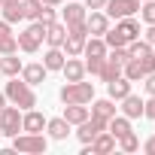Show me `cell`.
I'll use <instances>...</instances> for the list:
<instances>
[{
    "label": "cell",
    "instance_id": "19",
    "mask_svg": "<svg viewBox=\"0 0 155 155\" xmlns=\"http://www.w3.org/2000/svg\"><path fill=\"white\" fill-rule=\"evenodd\" d=\"M46 134L52 137V140H67V134H70V122L61 116V119H46Z\"/></svg>",
    "mask_w": 155,
    "mask_h": 155
},
{
    "label": "cell",
    "instance_id": "35",
    "mask_svg": "<svg viewBox=\"0 0 155 155\" xmlns=\"http://www.w3.org/2000/svg\"><path fill=\"white\" fill-rule=\"evenodd\" d=\"M143 40L155 49V25H146V34H143Z\"/></svg>",
    "mask_w": 155,
    "mask_h": 155
},
{
    "label": "cell",
    "instance_id": "41",
    "mask_svg": "<svg viewBox=\"0 0 155 155\" xmlns=\"http://www.w3.org/2000/svg\"><path fill=\"white\" fill-rule=\"evenodd\" d=\"M0 140H3V131H0Z\"/></svg>",
    "mask_w": 155,
    "mask_h": 155
},
{
    "label": "cell",
    "instance_id": "20",
    "mask_svg": "<svg viewBox=\"0 0 155 155\" xmlns=\"http://www.w3.org/2000/svg\"><path fill=\"white\" fill-rule=\"evenodd\" d=\"M64 37H67V25L64 21H52V25H46V43L49 46H64Z\"/></svg>",
    "mask_w": 155,
    "mask_h": 155
},
{
    "label": "cell",
    "instance_id": "40",
    "mask_svg": "<svg viewBox=\"0 0 155 155\" xmlns=\"http://www.w3.org/2000/svg\"><path fill=\"white\" fill-rule=\"evenodd\" d=\"M0 3H15V0H0Z\"/></svg>",
    "mask_w": 155,
    "mask_h": 155
},
{
    "label": "cell",
    "instance_id": "17",
    "mask_svg": "<svg viewBox=\"0 0 155 155\" xmlns=\"http://www.w3.org/2000/svg\"><path fill=\"white\" fill-rule=\"evenodd\" d=\"M46 76H49V70H46L43 64H25V67H21V79H25L28 85H40V82H46Z\"/></svg>",
    "mask_w": 155,
    "mask_h": 155
},
{
    "label": "cell",
    "instance_id": "10",
    "mask_svg": "<svg viewBox=\"0 0 155 155\" xmlns=\"http://www.w3.org/2000/svg\"><path fill=\"white\" fill-rule=\"evenodd\" d=\"M46 128V116L40 110H21V131H31V134H43Z\"/></svg>",
    "mask_w": 155,
    "mask_h": 155
},
{
    "label": "cell",
    "instance_id": "12",
    "mask_svg": "<svg viewBox=\"0 0 155 155\" xmlns=\"http://www.w3.org/2000/svg\"><path fill=\"white\" fill-rule=\"evenodd\" d=\"M61 73H64L67 82H79V79H85V61H79V58H67L64 67H61Z\"/></svg>",
    "mask_w": 155,
    "mask_h": 155
},
{
    "label": "cell",
    "instance_id": "21",
    "mask_svg": "<svg viewBox=\"0 0 155 155\" xmlns=\"http://www.w3.org/2000/svg\"><path fill=\"white\" fill-rule=\"evenodd\" d=\"M64 61H67V55H64V49H58V46H49V52L43 55V67H46L49 73H52V70H61Z\"/></svg>",
    "mask_w": 155,
    "mask_h": 155
},
{
    "label": "cell",
    "instance_id": "4",
    "mask_svg": "<svg viewBox=\"0 0 155 155\" xmlns=\"http://www.w3.org/2000/svg\"><path fill=\"white\" fill-rule=\"evenodd\" d=\"M15 40H18V49H21V52L34 55V52H37V49L46 43V25H40V21H31V25H28V28H25V31H21Z\"/></svg>",
    "mask_w": 155,
    "mask_h": 155
},
{
    "label": "cell",
    "instance_id": "36",
    "mask_svg": "<svg viewBox=\"0 0 155 155\" xmlns=\"http://www.w3.org/2000/svg\"><path fill=\"white\" fill-rule=\"evenodd\" d=\"M107 0H85V9H104Z\"/></svg>",
    "mask_w": 155,
    "mask_h": 155
},
{
    "label": "cell",
    "instance_id": "34",
    "mask_svg": "<svg viewBox=\"0 0 155 155\" xmlns=\"http://www.w3.org/2000/svg\"><path fill=\"white\" fill-rule=\"evenodd\" d=\"M143 88H146V94H155V70L143 76Z\"/></svg>",
    "mask_w": 155,
    "mask_h": 155
},
{
    "label": "cell",
    "instance_id": "23",
    "mask_svg": "<svg viewBox=\"0 0 155 155\" xmlns=\"http://www.w3.org/2000/svg\"><path fill=\"white\" fill-rule=\"evenodd\" d=\"M0 12H3V21H9V25L25 21V6H21V0H15V3H0Z\"/></svg>",
    "mask_w": 155,
    "mask_h": 155
},
{
    "label": "cell",
    "instance_id": "30",
    "mask_svg": "<svg viewBox=\"0 0 155 155\" xmlns=\"http://www.w3.org/2000/svg\"><path fill=\"white\" fill-rule=\"evenodd\" d=\"M140 18L146 25H155V0H143L140 3Z\"/></svg>",
    "mask_w": 155,
    "mask_h": 155
},
{
    "label": "cell",
    "instance_id": "29",
    "mask_svg": "<svg viewBox=\"0 0 155 155\" xmlns=\"http://www.w3.org/2000/svg\"><path fill=\"white\" fill-rule=\"evenodd\" d=\"M21 6H25V18L37 21V15H40V9H43V0H21Z\"/></svg>",
    "mask_w": 155,
    "mask_h": 155
},
{
    "label": "cell",
    "instance_id": "32",
    "mask_svg": "<svg viewBox=\"0 0 155 155\" xmlns=\"http://www.w3.org/2000/svg\"><path fill=\"white\" fill-rule=\"evenodd\" d=\"M101 67H104V58H85V73L97 76V73H101Z\"/></svg>",
    "mask_w": 155,
    "mask_h": 155
},
{
    "label": "cell",
    "instance_id": "18",
    "mask_svg": "<svg viewBox=\"0 0 155 155\" xmlns=\"http://www.w3.org/2000/svg\"><path fill=\"white\" fill-rule=\"evenodd\" d=\"M119 104H122V116H128V119H140V116H143V101H140L134 91L125 94Z\"/></svg>",
    "mask_w": 155,
    "mask_h": 155
},
{
    "label": "cell",
    "instance_id": "11",
    "mask_svg": "<svg viewBox=\"0 0 155 155\" xmlns=\"http://www.w3.org/2000/svg\"><path fill=\"white\" fill-rule=\"evenodd\" d=\"M85 15H88V12H85V3H76V0L61 9V21H64L67 28H70V25H82Z\"/></svg>",
    "mask_w": 155,
    "mask_h": 155
},
{
    "label": "cell",
    "instance_id": "15",
    "mask_svg": "<svg viewBox=\"0 0 155 155\" xmlns=\"http://www.w3.org/2000/svg\"><path fill=\"white\" fill-rule=\"evenodd\" d=\"M131 85H134L131 79H125V76H116L113 82H107V97H113V101L119 104L125 94H131Z\"/></svg>",
    "mask_w": 155,
    "mask_h": 155
},
{
    "label": "cell",
    "instance_id": "16",
    "mask_svg": "<svg viewBox=\"0 0 155 155\" xmlns=\"http://www.w3.org/2000/svg\"><path fill=\"white\" fill-rule=\"evenodd\" d=\"M91 116H97V119H104V122H110L113 116H116V101L113 97H101V101H91V110H88Z\"/></svg>",
    "mask_w": 155,
    "mask_h": 155
},
{
    "label": "cell",
    "instance_id": "39",
    "mask_svg": "<svg viewBox=\"0 0 155 155\" xmlns=\"http://www.w3.org/2000/svg\"><path fill=\"white\" fill-rule=\"evenodd\" d=\"M3 107H6V94H3V91H0V110H3Z\"/></svg>",
    "mask_w": 155,
    "mask_h": 155
},
{
    "label": "cell",
    "instance_id": "2",
    "mask_svg": "<svg viewBox=\"0 0 155 155\" xmlns=\"http://www.w3.org/2000/svg\"><path fill=\"white\" fill-rule=\"evenodd\" d=\"M3 94H6V101H9V104H15L18 110H31V107H37L34 85H28L25 79H18V76H9V82H6Z\"/></svg>",
    "mask_w": 155,
    "mask_h": 155
},
{
    "label": "cell",
    "instance_id": "33",
    "mask_svg": "<svg viewBox=\"0 0 155 155\" xmlns=\"http://www.w3.org/2000/svg\"><path fill=\"white\" fill-rule=\"evenodd\" d=\"M143 116L155 122V94H149V101H143Z\"/></svg>",
    "mask_w": 155,
    "mask_h": 155
},
{
    "label": "cell",
    "instance_id": "8",
    "mask_svg": "<svg viewBox=\"0 0 155 155\" xmlns=\"http://www.w3.org/2000/svg\"><path fill=\"white\" fill-rule=\"evenodd\" d=\"M101 131H107V122H104V119H97V116H88L85 122L76 125V137H79V143H91Z\"/></svg>",
    "mask_w": 155,
    "mask_h": 155
},
{
    "label": "cell",
    "instance_id": "5",
    "mask_svg": "<svg viewBox=\"0 0 155 155\" xmlns=\"http://www.w3.org/2000/svg\"><path fill=\"white\" fill-rule=\"evenodd\" d=\"M46 146H49L46 134H31V131H21V134H15V137H12V152L40 155V152H46Z\"/></svg>",
    "mask_w": 155,
    "mask_h": 155
},
{
    "label": "cell",
    "instance_id": "27",
    "mask_svg": "<svg viewBox=\"0 0 155 155\" xmlns=\"http://www.w3.org/2000/svg\"><path fill=\"white\" fill-rule=\"evenodd\" d=\"M97 76H101V82H113L116 76H122V64H119V61H113V58L107 55V58H104V67H101V73H97Z\"/></svg>",
    "mask_w": 155,
    "mask_h": 155
},
{
    "label": "cell",
    "instance_id": "31",
    "mask_svg": "<svg viewBox=\"0 0 155 155\" xmlns=\"http://www.w3.org/2000/svg\"><path fill=\"white\" fill-rule=\"evenodd\" d=\"M37 21H40V25H52V21H58V12H55V6H46V3H43V9H40Z\"/></svg>",
    "mask_w": 155,
    "mask_h": 155
},
{
    "label": "cell",
    "instance_id": "14",
    "mask_svg": "<svg viewBox=\"0 0 155 155\" xmlns=\"http://www.w3.org/2000/svg\"><path fill=\"white\" fill-rule=\"evenodd\" d=\"M88 146H91V155H110V152L116 149V137H113L110 131H101Z\"/></svg>",
    "mask_w": 155,
    "mask_h": 155
},
{
    "label": "cell",
    "instance_id": "13",
    "mask_svg": "<svg viewBox=\"0 0 155 155\" xmlns=\"http://www.w3.org/2000/svg\"><path fill=\"white\" fill-rule=\"evenodd\" d=\"M18 52V40L9 28V21H0V55H12Z\"/></svg>",
    "mask_w": 155,
    "mask_h": 155
},
{
    "label": "cell",
    "instance_id": "28",
    "mask_svg": "<svg viewBox=\"0 0 155 155\" xmlns=\"http://www.w3.org/2000/svg\"><path fill=\"white\" fill-rule=\"evenodd\" d=\"M116 146H119L122 152H137V149H140V140H137V134L131 131V134L119 137V140H116Z\"/></svg>",
    "mask_w": 155,
    "mask_h": 155
},
{
    "label": "cell",
    "instance_id": "37",
    "mask_svg": "<svg viewBox=\"0 0 155 155\" xmlns=\"http://www.w3.org/2000/svg\"><path fill=\"white\" fill-rule=\"evenodd\" d=\"M143 149H146V155H155V134H152V137L143 143Z\"/></svg>",
    "mask_w": 155,
    "mask_h": 155
},
{
    "label": "cell",
    "instance_id": "24",
    "mask_svg": "<svg viewBox=\"0 0 155 155\" xmlns=\"http://www.w3.org/2000/svg\"><path fill=\"white\" fill-rule=\"evenodd\" d=\"M107 43H104V37H88L85 40V49H82V55L85 58H107Z\"/></svg>",
    "mask_w": 155,
    "mask_h": 155
},
{
    "label": "cell",
    "instance_id": "9",
    "mask_svg": "<svg viewBox=\"0 0 155 155\" xmlns=\"http://www.w3.org/2000/svg\"><path fill=\"white\" fill-rule=\"evenodd\" d=\"M85 28H88V37H104L110 31V15L104 9H91V15H85Z\"/></svg>",
    "mask_w": 155,
    "mask_h": 155
},
{
    "label": "cell",
    "instance_id": "22",
    "mask_svg": "<svg viewBox=\"0 0 155 155\" xmlns=\"http://www.w3.org/2000/svg\"><path fill=\"white\" fill-rule=\"evenodd\" d=\"M91 113H88V107L85 104H64V119L70 122V125H79V122H85Z\"/></svg>",
    "mask_w": 155,
    "mask_h": 155
},
{
    "label": "cell",
    "instance_id": "1",
    "mask_svg": "<svg viewBox=\"0 0 155 155\" xmlns=\"http://www.w3.org/2000/svg\"><path fill=\"white\" fill-rule=\"evenodd\" d=\"M137 37H140V25H137L134 15H128V18H119L116 28H110L104 34V43H107V49H116V46H128Z\"/></svg>",
    "mask_w": 155,
    "mask_h": 155
},
{
    "label": "cell",
    "instance_id": "6",
    "mask_svg": "<svg viewBox=\"0 0 155 155\" xmlns=\"http://www.w3.org/2000/svg\"><path fill=\"white\" fill-rule=\"evenodd\" d=\"M0 131H3V137H15V134H21V110H18L15 104L0 110Z\"/></svg>",
    "mask_w": 155,
    "mask_h": 155
},
{
    "label": "cell",
    "instance_id": "7",
    "mask_svg": "<svg viewBox=\"0 0 155 155\" xmlns=\"http://www.w3.org/2000/svg\"><path fill=\"white\" fill-rule=\"evenodd\" d=\"M140 3L143 0H107V6H104V12L110 15V18H128V15H137L140 12Z\"/></svg>",
    "mask_w": 155,
    "mask_h": 155
},
{
    "label": "cell",
    "instance_id": "3",
    "mask_svg": "<svg viewBox=\"0 0 155 155\" xmlns=\"http://www.w3.org/2000/svg\"><path fill=\"white\" fill-rule=\"evenodd\" d=\"M58 97H61V104H91L94 101V82H85V79L67 82V85H61Z\"/></svg>",
    "mask_w": 155,
    "mask_h": 155
},
{
    "label": "cell",
    "instance_id": "26",
    "mask_svg": "<svg viewBox=\"0 0 155 155\" xmlns=\"http://www.w3.org/2000/svg\"><path fill=\"white\" fill-rule=\"evenodd\" d=\"M21 61H18V55L12 52V55H0V73H3V76H18L21 73Z\"/></svg>",
    "mask_w": 155,
    "mask_h": 155
},
{
    "label": "cell",
    "instance_id": "38",
    "mask_svg": "<svg viewBox=\"0 0 155 155\" xmlns=\"http://www.w3.org/2000/svg\"><path fill=\"white\" fill-rule=\"evenodd\" d=\"M43 3H46V6H61L64 0H43Z\"/></svg>",
    "mask_w": 155,
    "mask_h": 155
},
{
    "label": "cell",
    "instance_id": "25",
    "mask_svg": "<svg viewBox=\"0 0 155 155\" xmlns=\"http://www.w3.org/2000/svg\"><path fill=\"white\" fill-rule=\"evenodd\" d=\"M107 131L119 140V137H125V134H131V119L128 116H113L110 122H107Z\"/></svg>",
    "mask_w": 155,
    "mask_h": 155
}]
</instances>
